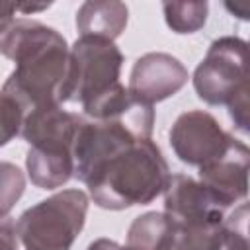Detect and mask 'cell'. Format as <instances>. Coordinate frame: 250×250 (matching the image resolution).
Instances as JSON below:
<instances>
[{
  "instance_id": "6da1fadb",
  "label": "cell",
  "mask_w": 250,
  "mask_h": 250,
  "mask_svg": "<svg viewBox=\"0 0 250 250\" xmlns=\"http://www.w3.org/2000/svg\"><path fill=\"white\" fill-rule=\"evenodd\" d=\"M66 39L37 20L14 18L0 31V55L16 68L2 86V94L16 100L27 113L45 105H61L59 94L68 70Z\"/></svg>"
},
{
  "instance_id": "7a4b0ae2",
  "label": "cell",
  "mask_w": 250,
  "mask_h": 250,
  "mask_svg": "<svg viewBox=\"0 0 250 250\" xmlns=\"http://www.w3.org/2000/svg\"><path fill=\"white\" fill-rule=\"evenodd\" d=\"M170 178L168 164L152 139L135 141L105 158L84 182L102 209L121 211L154 201Z\"/></svg>"
},
{
  "instance_id": "3957f363",
  "label": "cell",
  "mask_w": 250,
  "mask_h": 250,
  "mask_svg": "<svg viewBox=\"0 0 250 250\" xmlns=\"http://www.w3.org/2000/svg\"><path fill=\"white\" fill-rule=\"evenodd\" d=\"M123 53L113 41L100 37H78L68 49V70L59 104H78L88 119L117 96L125 86L119 82Z\"/></svg>"
},
{
  "instance_id": "277c9868",
  "label": "cell",
  "mask_w": 250,
  "mask_h": 250,
  "mask_svg": "<svg viewBox=\"0 0 250 250\" xmlns=\"http://www.w3.org/2000/svg\"><path fill=\"white\" fill-rule=\"evenodd\" d=\"M90 199L82 189H62L25 209L16 234L25 250H70L84 229Z\"/></svg>"
},
{
  "instance_id": "5b68a950",
  "label": "cell",
  "mask_w": 250,
  "mask_h": 250,
  "mask_svg": "<svg viewBox=\"0 0 250 250\" xmlns=\"http://www.w3.org/2000/svg\"><path fill=\"white\" fill-rule=\"evenodd\" d=\"M246 53L248 45L240 37L215 39L193 72V88L199 100L209 105H229L236 96L248 92Z\"/></svg>"
},
{
  "instance_id": "8992f818",
  "label": "cell",
  "mask_w": 250,
  "mask_h": 250,
  "mask_svg": "<svg viewBox=\"0 0 250 250\" xmlns=\"http://www.w3.org/2000/svg\"><path fill=\"white\" fill-rule=\"evenodd\" d=\"M170 146L174 154L189 166H205L223 156L234 137L227 133L219 121L203 109H189L176 117L170 127Z\"/></svg>"
},
{
  "instance_id": "52a82bcc",
  "label": "cell",
  "mask_w": 250,
  "mask_h": 250,
  "mask_svg": "<svg viewBox=\"0 0 250 250\" xmlns=\"http://www.w3.org/2000/svg\"><path fill=\"white\" fill-rule=\"evenodd\" d=\"M164 213L176 227H207L221 225L227 207L195 178L186 174H170L164 188Z\"/></svg>"
},
{
  "instance_id": "ba28073f",
  "label": "cell",
  "mask_w": 250,
  "mask_h": 250,
  "mask_svg": "<svg viewBox=\"0 0 250 250\" xmlns=\"http://www.w3.org/2000/svg\"><path fill=\"white\" fill-rule=\"evenodd\" d=\"M188 68L180 59L156 51L146 53L135 61L127 90L139 102L154 105L178 94L188 84Z\"/></svg>"
},
{
  "instance_id": "9c48e42d",
  "label": "cell",
  "mask_w": 250,
  "mask_h": 250,
  "mask_svg": "<svg viewBox=\"0 0 250 250\" xmlns=\"http://www.w3.org/2000/svg\"><path fill=\"white\" fill-rule=\"evenodd\" d=\"M248 166L250 150L242 141L234 139L223 156L199 168V182L229 209L238 201H246Z\"/></svg>"
},
{
  "instance_id": "30bf717a",
  "label": "cell",
  "mask_w": 250,
  "mask_h": 250,
  "mask_svg": "<svg viewBox=\"0 0 250 250\" xmlns=\"http://www.w3.org/2000/svg\"><path fill=\"white\" fill-rule=\"evenodd\" d=\"M25 168L31 184L41 189H57L74 176V156L70 143L43 141L29 145Z\"/></svg>"
},
{
  "instance_id": "8fae6325",
  "label": "cell",
  "mask_w": 250,
  "mask_h": 250,
  "mask_svg": "<svg viewBox=\"0 0 250 250\" xmlns=\"http://www.w3.org/2000/svg\"><path fill=\"white\" fill-rule=\"evenodd\" d=\"M129 10L123 2L94 0L84 2L76 12V29L82 37H100L115 41L127 25Z\"/></svg>"
},
{
  "instance_id": "7c38bea8",
  "label": "cell",
  "mask_w": 250,
  "mask_h": 250,
  "mask_svg": "<svg viewBox=\"0 0 250 250\" xmlns=\"http://www.w3.org/2000/svg\"><path fill=\"white\" fill-rule=\"evenodd\" d=\"M176 225L166 213L148 211L139 215L127 230V248L131 250H170Z\"/></svg>"
},
{
  "instance_id": "4fadbf2b",
  "label": "cell",
  "mask_w": 250,
  "mask_h": 250,
  "mask_svg": "<svg viewBox=\"0 0 250 250\" xmlns=\"http://www.w3.org/2000/svg\"><path fill=\"white\" fill-rule=\"evenodd\" d=\"M164 20L168 27L176 33H195L199 31L209 14L207 2H164Z\"/></svg>"
},
{
  "instance_id": "5bb4252c",
  "label": "cell",
  "mask_w": 250,
  "mask_h": 250,
  "mask_svg": "<svg viewBox=\"0 0 250 250\" xmlns=\"http://www.w3.org/2000/svg\"><path fill=\"white\" fill-rule=\"evenodd\" d=\"M217 250H248V203L246 201H240V205L230 215H225Z\"/></svg>"
},
{
  "instance_id": "9a60e30c",
  "label": "cell",
  "mask_w": 250,
  "mask_h": 250,
  "mask_svg": "<svg viewBox=\"0 0 250 250\" xmlns=\"http://www.w3.org/2000/svg\"><path fill=\"white\" fill-rule=\"evenodd\" d=\"M25 191V174L8 160H0V219H6Z\"/></svg>"
},
{
  "instance_id": "2e32d148",
  "label": "cell",
  "mask_w": 250,
  "mask_h": 250,
  "mask_svg": "<svg viewBox=\"0 0 250 250\" xmlns=\"http://www.w3.org/2000/svg\"><path fill=\"white\" fill-rule=\"evenodd\" d=\"M25 111L10 96L0 92V146L8 145L14 137L20 135Z\"/></svg>"
},
{
  "instance_id": "e0dca14e",
  "label": "cell",
  "mask_w": 250,
  "mask_h": 250,
  "mask_svg": "<svg viewBox=\"0 0 250 250\" xmlns=\"http://www.w3.org/2000/svg\"><path fill=\"white\" fill-rule=\"evenodd\" d=\"M229 113L236 129L242 133H248V92H242L229 104Z\"/></svg>"
},
{
  "instance_id": "ac0fdd59",
  "label": "cell",
  "mask_w": 250,
  "mask_h": 250,
  "mask_svg": "<svg viewBox=\"0 0 250 250\" xmlns=\"http://www.w3.org/2000/svg\"><path fill=\"white\" fill-rule=\"evenodd\" d=\"M0 250H18L16 225L10 217L0 219Z\"/></svg>"
},
{
  "instance_id": "d6986e66",
  "label": "cell",
  "mask_w": 250,
  "mask_h": 250,
  "mask_svg": "<svg viewBox=\"0 0 250 250\" xmlns=\"http://www.w3.org/2000/svg\"><path fill=\"white\" fill-rule=\"evenodd\" d=\"M86 250H131V248L121 246L119 242L109 240V238H98V240H94Z\"/></svg>"
},
{
  "instance_id": "ffe728a7",
  "label": "cell",
  "mask_w": 250,
  "mask_h": 250,
  "mask_svg": "<svg viewBox=\"0 0 250 250\" xmlns=\"http://www.w3.org/2000/svg\"><path fill=\"white\" fill-rule=\"evenodd\" d=\"M16 14V4L12 2H0V31L14 20Z\"/></svg>"
},
{
  "instance_id": "44dd1931",
  "label": "cell",
  "mask_w": 250,
  "mask_h": 250,
  "mask_svg": "<svg viewBox=\"0 0 250 250\" xmlns=\"http://www.w3.org/2000/svg\"><path fill=\"white\" fill-rule=\"evenodd\" d=\"M49 6H51V2H45V4H16V12H21V14L29 16V14H35V12L47 10Z\"/></svg>"
}]
</instances>
